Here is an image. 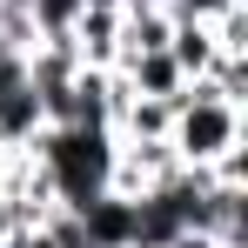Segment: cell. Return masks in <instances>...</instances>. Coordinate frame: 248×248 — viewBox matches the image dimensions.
<instances>
[{
  "label": "cell",
  "instance_id": "1",
  "mask_svg": "<svg viewBox=\"0 0 248 248\" xmlns=\"http://www.w3.org/2000/svg\"><path fill=\"white\" fill-rule=\"evenodd\" d=\"M242 141H248V108L221 101V94L208 87V74L174 94L168 148H174V161H181V168H215L228 148H242Z\"/></svg>",
  "mask_w": 248,
  "mask_h": 248
},
{
  "label": "cell",
  "instance_id": "2",
  "mask_svg": "<svg viewBox=\"0 0 248 248\" xmlns=\"http://www.w3.org/2000/svg\"><path fill=\"white\" fill-rule=\"evenodd\" d=\"M34 155H41L61 208H87L94 195H108V161H114L108 127H41Z\"/></svg>",
  "mask_w": 248,
  "mask_h": 248
},
{
  "label": "cell",
  "instance_id": "3",
  "mask_svg": "<svg viewBox=\"0 0 248 248\" xmlns=\"http://www.w3.org/2000/svg\"><path fill=\"white\" fill-rule=\"evenodd\" d=\"M67 47L81 67H114L121 61V7H81L67 27Z\"/></svg>",
  "mask_w": 248,
  "mask_h": 248
},
{
  "label": "cell",
  "instance_id": "4",
  "mask_svg": "<svg viewBox=\"0 0 248 248\" xmlns=\"http://www.w3.org/2000/svg\"><path fill=\"white\" fill-rule=\"evenodd\" d=\"M168 61L181 67V81H202L208 67L221 61V47H215V27L195 20V14H174V34H168Z\"/></svg>",
  "mask_w": 248,
  "mask_h": 248
},
{
  "label": "cell",
  "instance_id": "5",
  "mask_svg": "<svg viewBox=\"0 0 248 248\" xmlns=\"http://www.w3.org/2000/svg\"><path fill=\"white\" fill-rule=\"evenodd\" d=\"M114 74L127 81V94H155V101H174V94L188 87V81H181V67L168 61V47H155V54H127Z\"/></svg>",
  "mask_w": 248,
  "mask_h": 248
},
{
  "label": "cell",
  "instance_id": "6",
  "mask_svg": "<svg viewBox=\"0 0 248 248\" xmlns=\"http://www.w3.org/2000/svg\"><path fill=\"white\" fill-rule=\"evenodd\" d=\"M168 121H174V101H155V94H127L121 114L108 121L114 141H168Z\"/></svg>",
  "mask_w": 248,
  "mask_h": 248
},
{
  "label": "cell",
  "instance_id": "7",
  "mask_svg": "<svg viewBox=\"0 0 248 248\" xmlns=\"http://www.w3.org/2000/svg\"><path fill=\"white\" fill-rule=\"evenodd\" d=\"M161 248H221V242H215V235H202V228H174Z\"/></svg>",
  "mask_w": 248,
  "mask_h": 248
}]
</instances>
